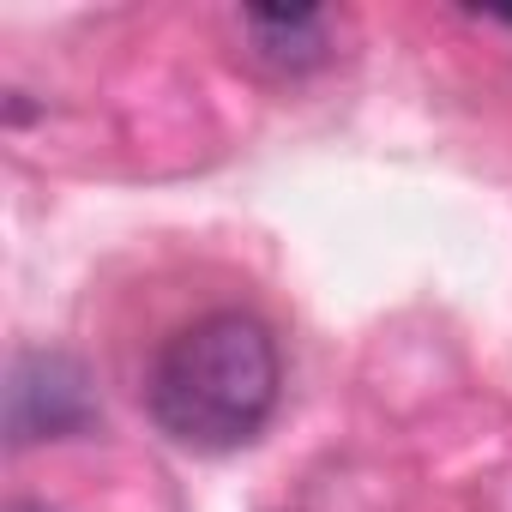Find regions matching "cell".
I'll list each match as a JSON object with an SVG mask.
<instances>
[{"mask_svg": "<svg viewBox=\"0 0 512 512\" xmlns=\"http://www.w3.org/2000/svg\"><path fill=\"white\" fill-rule=\"evenodd\" d=\"M278 380L284 368H278L272 326L229 308L181 326L163 344L145 398L169 440L193 452H235L266 428L278 404Z\"/></svg>", "mask_w": 512, "mask_h": 512, "instance_id": "1", "label": "cell"}, {"mask_svg": "<svg viewBox=\"0 0 512 512\" xmlns=\"http://www.w3.org/2000/svg\"><path fill=\"white\" fill-rule=\"evenodd\" d=\"M97 404H91V380L73 356L55 350H31L13 362V386H7V428L19 446L31 440H61L91 428Z\"/></svg>", "mask_w": 512, "mask_h": 512, "instance_id": "2", "label": "cell"}, {"mask_svg": "<svg viewBox=\"0 0 512 512\" xmlns=\"http://www.w3.org/2000/svg\"><path fill=\"white\" fill-rule=\"evenodd\" d=\"M247 31L260 37V55L272 67H290V73H302L326 55V19L314 7H253Z\"/></svg>", "mask_w": 512, "mask_h": 512, "instance_id": "3", "label": "cell"}, {"mask_svg": "<svg viewBox=\"0 0 512 512\" xmlns=\"http://www.w3.org/2000/svg\"><path fill=\"white\" fill-rule=\"evenodd\" d=\"M19 512H43V506H19Z\"/></svg>", "mask_w": 512, "mask_h": 512, "instance_id": "4", "label": "cell"}]
</instances>
